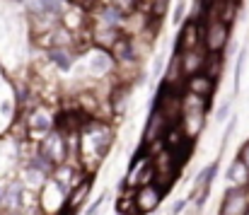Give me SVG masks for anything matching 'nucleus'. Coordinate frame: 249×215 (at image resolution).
<instances>
[{
  "label": "nucleus",
  "mask_w": 249,
  "mask_h": 215,
  "mask_svg": "<svg viewBox=\"0 0 249 215\" xmlns=\"http://www.w3.org/2000/svg\"><path fill=\"white\" fill-rule=\"evenodd\" d=\"M111 145V131L107 124L102 121H89L80 133V162H83V172H94L97 164L102 162V157L107 155Z\"/></svg>",
  "instance_id": "obj_1"
},
{
  "label": "nucleus",
  "mask_w": 249,
  "mask_h": 215,
  "mask_svg": "<svg viewBox=\"0 0 249 215\" xmlns=\"http://www.w3.org/2000/svg\"><path fill=\"white\" fill-rule=\"evenodd\" d=\"M39 155L44 160H49L53 167H61L66 164V157H68V138L63 131H51L41 143H39Z\"/></svg>",
  "instance_id": "obj_2"
},
{
  "label": "nucleus",
  "mask_w": 249,
  "mask_h": 215,
  "mask_svg": "<svg viewBox=\"0 0 249 215\" xmlns=\"http://www.w3.org/2000/svg\"><path fill=\"white\" fill-rule=\"evenodd\" d=\"M230 39V24L215 19V22H208L206 24V34H203V49L208 54H220L225 49Z\"/></svg>",
  "instance_id": "obj_3"
},
{
  "label": "nucleus",
  "mask_w": 249,
  "mask_h": 215,
  "mask_svg": "<svg viewBox=\"0 0 249 215\" xmlns=\"http://www.w3.org/2000/svg\"><path fill=\"white\" fill-rule=\"evenodd\" d=\"M220 215H249V191L247 189H230L223 196Z\"/></svg>",
  "instance_id": "obj_4"
},
{
  "label": "nucleus",
  "mask_w": 249,
  "mask_h": 215,
  "mask_svg": "<svg viewBox=\"0 0 249 215\" xmlns=\"http://www.w3.org/2000/svg\"><path fill=\"white\" fill-rule=\"evenodd\" d=\"M162 196H165V191H162L158 184H148V186L136 189V203H138V211H141V213H153V211L162 203Z\"/></svg>",
  "instance_id": "obj_5"
},
{
  "label": "nucleus",
  "mask_w": 249,
  "mask_h": 215,
  "mask_svg": "<svg viewBox=\"0 0 249 215\" xmlns=\"http://www.w3.org/2000/svg\"><path fill=\"white\" fill-rule=\"evenodd\" d=\"M121 29L119 27H114V24H107V22H97L94 27H92V41L99 46V49H107V51H111V46L121 39Z\"/></svg>",
  "instance_id": "obj_6"
},
{
  "label": "nucleus",
  "mask_w": 249,
  "mask_h": 215,
  "mask_svg": "<svg viewBox=\"0 0 249 215\" xmlns=\"http://www.w3.org/2000/svg\"><path fill=\"white\" fill-rule=\"evenodd\" d=\"M51 126H53V121H51V116H49V111H46L44 107H34V111L27 116V128H29V133H34L36 138L46 136V133L51 131Z\"/></svg>",
  "instance_id": "obj_7"
},
{
  "label": "nucleus",
  "mask_w": 249,
  "mask_h": 215,
  "mask_svg": "<svg viewBox=\"0 0 249 215\" xmlns=\"http://www.w3.org/2000/svg\"><path fill=\"white\" fill-rule=\"evenodd\" d=\"M169 128V121L162 116L160 109H155L148 119V128H145V145L155 143V141H165V133Z\"/></svg>",
  "instance_id": "obj_8"
},
{
  "label": "nucleus",
  "mask_w": 249,
  "mask_h": 215,
  "mask_svg": "<svg viewBox=\"0 0 249 215\" xmlns=\"http://www.w3.org/2000/svg\"><path fill=\"white\" fill-rule=\"evenodd\" d=\"M198 49H201V29L196 27V22H186L179 34V51L189 54V51H198Z\"/></svg>",
  "instance_id": "obj_9"
},
{
  "label": "nucleus",
  "mask_w": 249,
  "mask_h": 215,
  "mask_svg": "<svg viewBox=\"0 0 249 215\" xmlns=\"http://www.w3.org/2000/svg\"><path fill=\"white\" fill-rule=\"evenodd\" d=\"M213 90H215V80H211V77L203 75V72H198V75H194V77L186 80V92H191V94H196V97L208 99V97L213 94Z\"/></svg>",
  "instance_id": "obj_10"
},
{
  "label": "nucleus",
  "mask_w": 249,
  "mask_h": 215,
  "mask_svg": "<svg viewBox=\"0 0 249 215\" xmlns=\"http://www.w3.org/2000/svg\"><path fill=\"white\" fill-rule=\"evenodd\" d=\"M203 66H206V56H203L201 49L198 51L181 54V71L186 75V80L194 77V75H198V72H203Z\"/></svg>",
  "instance_id": "obj_11"
},
{
  "label": "nucleus",
  "mask_w": 249,
  "mask_h": 215,
  "mask_svg": "<svg viewBox=\"0 0 249 215\" xmlns=\"http://www.w3.org/2000/svg\"><path fill=\"white\" fill-rule=\"evenodd\" d=\"M228 181H230V189H247L249 186V167L237 157L230 169H228Z\"/></svg>",
  "instance_id": "obj_12"
},
{
  "label": "nucleus",
  "mask_w": 249,
  "mask_h": 215,
  "mask_svg": "<svg viewBox=\"0 0 249 215\" xmlns=\"http://www.w3.org/2000/svg\"><path fill=\"white\" fill-rule=\"evenodd\" d=\"M89 189H92V179L87 177L80 186H75L71 194H68V203H66V215L75 213L80 206H83L85 201H87V196H89Z\"/></svg>",
  "instance_id": "obj_13"
},
{
  "label": "nucleus",
  "mask_w": 249,
  "mask_h": 215,
  "mask_svg": "<svg viewBox=\"0 0 249 215\" xmlns=\"http://www.w3.org/2000/svg\"><path fill=\"white\" fill-rule=\"evenodd\" d=\"M148 19H150V17H148L145 12L136 10V12L126 15V19H124V24H121V32H124V34H141V32L145 29Z\"/></svg>",
  "instance_id": "obj_14"
},
{
  "label": "nucleus",
  "mask_w": 249,
  "mask_h": 215,
  "mask_svg": "<svg viewBox=\"0 0 249 215\" xmlns=\"http://www.w3.org/2000/svg\"><path fill=\"white\" fill-rule=\"evenodd\" d=\"M111 56H114V61H119V63H124V61H131V56H133V46H131V39L126 36V34H121V39L111 46V51H109Z\"/></svg>",
  "instance_id": "obj_15"
},
{
  "label": "nucleus",
  "mask_w": 249,
  "mask_h": 215,
  "mask_svg": "<svg viewBox=\"0 0 249 215\" xmlns=\"http://www.w3.org/2000/svg\"><path fill=\"white\" fill-rule=\"evenodd\" d=\"M223 71V58L220 54H208L206 56V66H203V75H208L211 80H215Z\"/></svg>",
  "instance_id": "obj_16"
},
{
  "label": "nucleus",
  "mask_w": 249,
  "mask_h": 215,
  "mask_svg": "<svg viewBox=\"0 0 249 215\" xmlns=\"http://www.w3.org/2000/svg\"><path fill=\"white\" fill-rule=\"evenodd\" d=\"M51 58L61 66V68H68L71 66V49H51Z\"/></svg>",
  "instance_id": "obj_17"
},
{
  "label": "nucleus",
  "mask_w": 249,
  "mask_h": 215,
  "mask_svg": "<svg viewBox=\"0 0 249 215\" xmlns=\"http://www.w3.org/2000/svg\"><path fill=\"white\" fill-rule=\"evenodd\" d=\"M73 7H80V10H99V0H71Z\"/></svg>",
  "instance_id": "obj_18"
},
{
  "label": "nucleus",
  "mask_w": 249,
  "mask_h": 215,
  "mask_svg": "<svg viewBox=\"0 0 249 215\" xmlns=\"http://www.w3.org/2000/svg\"><path fill=\"white\" fill-rule=\"evenodd\" d=\"M240 160H242V162L249 167V143L242 145V150H240Z\"/></svg>",
  "instance_id": "obj_19"
},
{
  "label": "nucleus",
  "mask_w": 249,
  "mask_h": 215,
  "mask_svg": "<svg viewBox=\"0 0 249 215\" xmlns=\"http://www.w3.org/2000/svg\"><path fill=\"white\" fill-rule=\"evenodd\" d=\"M232 2H237V0H232Z\"/></svg>",
  "instance_id": "obj_20"
}]
</instances>
